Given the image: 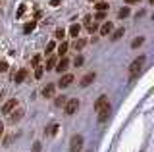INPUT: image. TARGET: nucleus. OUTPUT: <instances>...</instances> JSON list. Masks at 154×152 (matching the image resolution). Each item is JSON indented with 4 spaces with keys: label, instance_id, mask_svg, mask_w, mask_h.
I'll list each match as a JSON object with an SVG mask.
<instances>
[{
    "label": "nucleus",
    "instance_id": "obj_1",
    "mask_svg": "<svg viewBox=\"0 0 154 152\" xmlns=\"http://www.w3.org/2000/svg\"><path fill=\"white\" fill-rule=\"evenodd\" d=\"M144 62H146V58H144V56H139L137 60H133L131 68H129V77H131V79H135L139 73H141V71H143V68H144Z\"/></svg>",
    "mask_w": 154,
    "mask_h": 152
},
{
    "label": "nucleus",
    "instance_id": "obj_2",
    "mask_svg": "<svg viewBox=\"0 0 154 152\" xmlns=\"http://www.w3.org/2000/svg\"><path fill=\"white\" fill-rule=\"evenodd\" d=\"M81 148H83V137L73 135L71 137V144H69V152H81Z\"/></svg>",
    "mask_w": 154,
    "mask_h": 152
},
{
    "label": "nucleus",
    "instance_id": "obj_3",
    "mask_svg": "<svg viewBox=\"0 0 154 152\" xmlns=\"http://www.w3.org/2000/svg\"><path fill=\"white\" fill-rule=\"evenodd\" d=\"M77 108H79V100L77 98H69V100H66V114L67 116H73V114L77 112Z\"/></svg>",
    "mask_w": 154,
    "mask_h": 152
},
{
    "label": "nucleus",
    "instance_id": "obj_4",
    "mask_svg": "<svg viewBox=\"0 0 154 152\" xmlns=\"http://www.w3.org/2000/svg\"><path fill=\"white\" fill-rule=\"evenodd\" d=\"M16 106H17V100H16V98H10V100H8V102L2 106V114L10 116V114L14 112V108H16Z\"/></svg>",
    "mask_w": 154,
    "mask_h": 152
},
{
    "label": "nucleus",
    "instance_id": "obj_5",
    "mask_svg": "<svg viewBox=\"0 0 154 152\" xmlns=\"http://www.w3.org/2000/svg\"><path fill=\"white\" fill-rule=\"evenodd\" d=\"M71 83H73V75L66 73V75H62V79L58 81V87H60V89H66V87H69Z\"/></svg>",
    "mask_w": 154,
    "mask_h": 152
},
{
    "label": "nucleus",
    "instance_id": "obj_6",
    "mask_svg": "<svg viewBox=\"0 0 154 152\" xmlns=\"http://www.w3.org/2000/svg\"><path fill=\"white\" fill-rule=\"evenodd\" d=\"M108 96H104V94H102V96H98V98H96V102H94V110L96 112H98V110H102V108L104 106H108Z\"/></svg>",
    "mask_w": 154,
    "mask_h": 152
},
{
    "label": "nucleus",
    "instance_id": "obj_7",
    "mask_svg": "<svg viewBox=\"0 0 154 152\" xmlns=\"http://www.w3.org/2000/svg\"><path fill=\"white\" fill-rule=\"evenodd\" d=\"M67 65H69V60H67V58H64V56H62L60 64H56V65H54V69L58 71V73H64V71L67 69Z\"/></svg>",
    "mask_w": 154,
    "mask_h": 152
},
{
    "label": "nucleus",
    "instance_id": "obj_8",
    "mask_svg": "<svg viewBox=\"0 0 154 152\" xmlns=\"http://www.w3.org/2000/svg\"><path fill=\"white\" fill-rule=\"evenodd\" d=\"M108 117H110V104H108V106H104L102 110H98V121L100 123H104Z\"/></svg>",
    "mask_w": 154,
    "mask_h": 152
},
{
    "label": "nucleus",
    "instance_id": "obj_9",
    "mask_svg": "<svg viewBox=\"0 0 154 152\" xmlns=\"http://www.w3.org/2000/svg\"><path fill=\"white\" fill-rule=\"evenodd\" d=\"M27 73H29L27 69H19L17 73H14V81H16V83H23L25 77H27Z\"/></svg>",
    "mask_w": 154,
    "mask_h": 152
},
{
    "label": "nucleus",
    "instance_id": "obj_10",
    "mask_svg": "<svg viewBox=\"0 0 154 152\" xmlns=\"http://www.w3.org/2000/svg\"><path fill=\"white\" fill-rule=\"evenodd\" d=\"M85 27H87V29H89V33H94L96 29H98V27H96V23L93 21V20H91V16H85Z\"/></svg>",
    "mask_w": 154,
    "mask_h": 152
},
{
    "label": "nucleus",
    "instance_id": "obj_11",
    "mask_svg": "<svg viewBox=\"0 0 154 152\" xmlns=\"http://www.w3.org/2000/svg\"><path fill=\"white\" fill-rule=\"evenodd\" d=\"M54 85H52V83H48L46 85V87L45 89H42V96H45V98H52V96H54Z\"/></svg>",
    "mask_w": 154,
    "mask_h": 152
},
{
    "label": "nucleus",
    "instance_id": "obj_12",
    "mask_svg": "<svg viewBox=\"0 0 154 152\" xmlns=\"http://www.w3.org/2000/svg\"><path fill=\"white\" fill-rule=\"evenodd\" d=\"M94 77H96V75L93 73V71H91V73H87V75H85V77H83V79H81V87H87V85H91V83H93V81H94Z\"/></svg>",
    "mask_w": 154,
    "mask_h": 152
},
{
    "label": "nucleus",
    "instance_id": "obj_13",
    "mask_svg": "<svg viewBox=\"0 0 154 152\" xmlns=\"http://www.w3.org/2000/svg\"><path fill=\"white\" fill-rule=\"evenodd\" d=\"M35 27H37V21H29V23H25V25H23V33H25V35H29L31 31H35Z\"/></svg>",
    "mask_w": 154,
    "mask_h": 152
},
{
    "label": "nucleus",
    "instance_id": "obj_14",
    "mask_svg": "<svg viewBox=\"0 0 154 152\" xmlns=\"http://www.w3.org/2000/svg\"><path fill=\"white\" fill-rule=\"evenodd\" d=\"M23 116H25V110H21V108H19L17 112H14V114H12V121H14V123H17Z\"/></svg>",
    "mask_w": 154,
    "mask_h": 152
},
{
    "label": "nucleus",
    "instance_id": "obj_15",
    "mask_svg": "<svg viewBox=\"0 0 154 152\" xmlns=\"http://www.w3.org/2000/svg\"><path fill=\"white\" fill-rule=\"evenodd\" d=\"M79 31H81V25H79V23H73V25L69 27V35H71V37H75V39L79 37Z\"/></svg>",
    "mask_w": 154,
    "mask_h": 152
},
{
    "label": "nucleus",
    "instance_id": "obj_16",
    "mask_svg": "<svg viewBox=\"0 0 154 152\" xmlns=\"http://www.w3.org/2000/svg\"><path fill=\"white\" fill-rule=\"evenodd\" d=\"M112 29H114V25H112V23H104V25L102 27H100V35H108V33H112Z\"/></svg>",
    "mask_w": 154,
    "mask_h": 152
},
{
    "label": "nucleus",
    "instance_id": "obj_17",
    "mask_svg": "<svg viewBox=\"0 0 154 152\" xmlns=\"http://www.w3.org/2000/svg\"><path fill=\"white\" fill-rule=\"evenodd\" d=\"M123 35H125V29L122 27V29H116V31L112 33V39H114V41H118V39H122Z\"/></svg>",
    "mask_w": 154,
    "mask_h": 152
},
{
    "label": "nucleus",
    "instance_id": "obj_18",
    "mask_svg": "<svg viewBox=\"0 0 154 152\" xmlns=\"http://www.w3.org/2000/svg\"><path fill=\"white\" fill-rule=\"evenodd\" d=\"M67 48H69V46H67V42H64V41H62V44L58 46V54H60V56H66Z\"/></svg>",
    "mask_w": 154,
    "mask_h": 152
},
{
    "label": "nucleus",
    "instance_id": "obj_19",
    "mask_svg": "<svg viewBox=\"0 0 154 152\" xmlns=\"http://www.w3.org/2000/svg\"><path fill=\"white\" fill-rule=\"evenodd\" d=\"M54 65H56V56H50L45 68H46V71H48V69H54Z\"/></svg>",
    "mask_w": 154,
    "mask_h": 152
},
{
    "label": "nucleus",
    "instance_id": "obj_20",
    "mask_svg": "<svg viewBox=\"0 0 154 152\" xmlns=\"http://www.w3.org/2000/svg\"><path fill=\"white\" fill-rule=\"evenodd\" d=\"M144 42V37H137V39H133V42H131V48H139Z\"/></svg>",
    "mask_w": 154,
    "mask_h": 152
},
{
    "label": "nucleus",
    "instance_id": "obj_21",
    "mask_svg": "<svg viewBox=\"0 0 154 152\" xmlns=\"http://www.w3.org/2000/svg\"><path fill=\"white\" fill-rule=\"evenodd\" d=\"M85 44H87V41H85V39H77V41L73 42V48H75V50H81Z\"/></svg>",
    "mask_w": 154,
    "mask_h": 152
},
{
    "label": "nucleus",
    "instance_id": "obj_22",
    "mask_svg": "<svg viewBox=\"0 0 154 152\" xmlns=\"http://www.w3.org/2000/svg\"><path fill=\"white\" fill-rule=\"evenodd\" d=\"M108 10V2H96V12H106Z\"/></svg>",
    "mask_w": 154,
    "mask_h": 152
},
{
    "label": "nucleus",
    "instance_id": "obj_23",
    "mask_svg": "<svg viewBox=\"0 0 154 152\" xmlns=\"http://www.w3.org/2000/svg\"><path fill=\"white\" fill-rule=\"evenodd\" d=\"M56 131H58V123H52L45 133H46V135H56Z\"/></svg>",
    "mask_w": 154,
    "mask_h": 152
},
{
    "label": "nucleus",
    "instance_id": "obj_24",
    "mask_svg": "<svg viewBox=\"0 0 154 152\" xmlns=\"http://www.w3.org/2000/svg\"><path fill=\"white\" fill-rule=\"evenodd\" d=\"M127 16H129V8H122V10L118 12V17H119V20H125Z\"/></svg>",
    "mask_w": 154,
    "mask_h": 152
},
{
    "label": "nucleus",
    "instance_id": "obj_25",
    "mask_svg": "<svg viewBox=\"0 0 154 152\" xmlns=\"http://www.w3.org/2000/svg\"><path fill=\"white\" fill-rule=\"evenodd\" d=\"M83 62H85V58H83V56H75V62H73V65H75V68H81V65H83Z\"/></svg>",
    "mask_w": 154,
    "mask_h": 152
},
{
    "label": "nucleus",
    "instance_id": "obj_26",
    "mask_svg": "<svg viewBox=\"0 0 154 152\" xmlns=\"http://www.w3.org/2000/svg\"><path fill=\"white\" fill-rule=\"evenodd\" d=\"M54 37H56V39H60V41H64V37H66V31H64V29H56Z\"/></svg>",
    "mask_w": 154,
    "mask_h": 152
},
{
    "label": "nucleus",
    "instance_id": "obj_27",
    "mask_svg": "<svg viewBox=\"0 0 154 152\" xmlns=\"http://www.w3.org/2000/svg\"><path fill=\"white\" fill-rule=\"evenodd\" d=\"M42 71H45V68L37 65V68H35V79H41V77H42Z\"/></svg>",
    "mask_w": 154,
    "mask_h": 152
},
{
    "label": "nucleus",
    "instance_id": "obj_28",
    "mask_svg": "<svg viewBox=\"0 0 154 152\" xmlns=\"http://www.w3.org/2000/svg\"><path fill=\"white\" fill-rule=\"evenodd\" d=\"M25 10H27V6H25V4H21V6L17 8V14H16V17H21L23 14H25Z\"/></svg>",
    "mask_w": 154,
    "mask_h": 152
},
{
    "label": "nucleus",
    "instance_id": "obj_29",
    "mask_svg": "<svg viewBox=\"0 0 154 152\" xmlns=\"http://www.w3.org/2000/svg\"><path fill=\"white\" fill-rule=\"evenodd\" d=\"M38 62H41V56H33V60H31V65H33V68H37V65H41V64H38Z\"/></svg>",
    "mask_w": 154,
    "mask_h": 152
},
{
    "label": "nucleus",
    "instance_id": "obj_30",
    "mask_svg": "<svg viewBox=\"0 0 154 152\" xmlns=\"http://www.w3.org/2000/svg\"><path fill=\"white\" fill-rule=\"evenodd\" d=\"M66 100H67V98L64 96V94H62V96H58V98H56V106H62V104H66Z\"/></svg>",
    "mask_w": 154,
    "mask_h": 152
},
{
    "label": "nucleus",
    "instance_id": "obj_31",
    "mask_svg": "<svg viewBox=\"0 0 154 152\" xmlns=\"http://www.w3.org/2000/svg\"><path fill=\"white\" fill-rule=\"evenodd\" d=\"M54 48H56V42H48V44H46V52H48V54H50Z\"/></svg>",
    "mask_w": 154,
    "mask_h": 152
},
{
    "label": "nucleus",
    "instance_id": "obj_32",
    "mask_svg": "<svg viewBox=\"0 0 154 152\" xmlns=\"http://www.w3.org/2000/svg\"><path fill=\"white\" fill-rule=\"evenodd\" d=\"M4 71H8V64L6 62H0V73H4Z\"/></svg>",
    "mask_w": 154,
    "mask_h": 152
},
{
    "label": "nucleus",
    "instance_id": "obj_33",
    "mask_svg": "<svg viewBox=\"0 0 154 152\" xmlns=\"http://www.w3.org/2000/svg\"><path fill=\"white\" fill-rule=\"evenodd\" d=\"M94 17H96V20H98V21H102L104 17H106V14H104V12H98V14H96Z\"/></svg>",
    "mask_w": 154,
    "mask_h": 152
},
{
    "label": "nucleus",
    "instance_id": "obj_34",
    "mask_svg": "<svg viewBox=\"0 0 154 152\" xmlns=\"http://www.w3.org/2000/svg\"><path fill=\"white\" fill-rule=\"evenodd\" d=\"M33 152H41V142H35V144H33Z\"/></svg>",
    "mask_w": 154,
    "mask_h": 152
},
{
    "label": "nucleus",
    "instance_id": "obj_35",
    "mask_svg": "<svg viewBox=\"0 0 154 152\" xmlns=\"http://www.w3.org/2000/svg\"><path fill=\"white\" fill-rule=\"evenodd\" d=\"M60 2H62V0H50V6L56 8V6H60Z\"/></svg>",
    "mask_w": 154,
    "mask_h": 152
},
{
    "label": "nucleus",
    "instance_id": "obj_36",
    "mask_svg": "<svg viewBox=\"0 0 154 152\" xmlns=\"http://www.w3.org/2000/svg\"><path fill=\"white\" fill-rule=\"evenodd\" d=\"M127 4H137V2H141V0H125Z\"/></svg>",
    "mask_w": 154,
    "mask_h": 152
},
{
    "label": "nucleus",
    "instance_id": "obj_37",
    "mask_svg": "<svg viewBox=\"0 0 154 152\" xmlns=\"http://www.w3.org/2000/svg\"><path fill=\"white\" fill-rule=\"evenodd\" d=\"M2 133H4V125H2V123H0V135H2Z\"/></svg>",
    "mask_w": 154,
    "mask_h": 152
},
{
    "label": "nucleus",
    "instance_id": "obj_38",
    "mask_svg": "<svg viewBox=\"0 0 154 152\" xmlns=\"http://www.w3.org/2000/svg\"><path fill=\"white\" fill-rule=\"evenodd\" d=\"M87 152H93V150H87Z\"/></svg>",
    "mask_w": 154,
    "mask_h": 152
},
{
    "label": "nucleus",
    "instance_id": "obj_39",
    "mask_svg": "<svg viewBox=\"0 0 154 152\" xmlns=\"http://www.w3.org/2000/svg\"><path fill=\"white\" fill-rule=\"evenodd\" d=\"M91 2H94V0H91Z\"/></svg>",
    "mask_w": 154,
    "mask_h": 152
}]
</instances>
